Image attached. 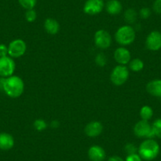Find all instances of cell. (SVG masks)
<instances>
[{
  "mask_svg": "<svg viewBox=\"0 0 161 161\" xmlns=\"http://www.w3.org/2000/svg\"><path fill=\"white\" fill-rule=\"evenodd\" d=\"M129 69L126 66L118 65L113 69L111 74V80L114 86H120L126 82L129 77Z\"/></svg>",
  "mask_w": 161,
  "mask_h": 161,
  "instance_id": "4",
  "label": "cell"
},
{
  "mask_svg": "<svg viewBox=\"0 0 161 161\" xmlns=\"http://www.w3.org/2000/svg\"><path fill=\"white\" fill-rule=\"evenodd\" d=\"M134 133L136 137L140 138L153 139L155 137L152 125L149 124L148 121L142 119L135 124L134 127Z\"/></svg>",
  "mask_w": 161,
  "mask_h": 161,
  "instance_id": "5",
  "label": "cell"
},
{
  "mask_svg": "<svg viewBox=\"0 0 161 161\" xmlns=\"http://www.w3.org/2000/svg\"><path fill=\"white\" fill-rule=\"evenodd\" d=\"M125 161H142V158L138 153H135V154L127 155Z\"/></svg>",
  "mask_w": 161,
  "mask_h": 161,
  "instance_id": "28",
  "label": "cell"
},
{
  "mask_svg": "<svg viewBox=\"0 0 161 161\" xmlns=\"http://www.w3.org/2000/svg\"><path fill=\"white\" fill-rule=\"evenodd\" d=\"M125 152L127 153V155H131V154H135V153H137V151H138V148H137L134 144L133 143H128L125 145Z\"/></svg>",
  "mask_w": 161,
  "mask_h": 161,
  "instance_id": "26",
  "label": "cell"
},
{
  "mask_svg": "<svg viewBox=\"0 0 161 161\" xmlns=\"http://www.w3.org/2000/svg\"><path fill=\"white\" fill-rule=\"evenodd\" d=\"M37 18L36 12L35 11L34 9L32 10H27L25 12V19L28 22H33L36 21Z\"/></svg>",
  "mask_w": 161,
  "mask_h": 161,
  "instance_id": "25",
  "label": "cell"
},
{
  "mask_svg": "<svg viewBox=\"0 0 161 161\" xmlns=\"http://www.w3.org/2000/svg\"><path fill=\"white\" fill-rule=\"evenodd\" d=\"M153 8L155 13L161 14V0H155Z\"/></svg>",
  "mask_w": 161,
  "mask_h": 161,
  "instance_id": "29",
  "label": "cell"
},
{
  "mask_svg": "<svg viewBox=\"0 0 161 161\" xmlns=\"http://www.w3.org/2000/svg\"><path fill=\"white\" fill-rule=\"evenodd\" d=\"M151 10L148 7H143V8L141 9L140 12H139V15L142 19H148L151 16Z\"/></svg>",
  "mask_w": 161,
  "mask_h": 161,
  "instance_id": "27",
  "label": "cell"
},
{
  "mask_svg": "<svg viewBox=\"0 0 161 161\" xmlns=\"http://www.w3.org/2000/svg\"><path fill=\"white\" fill-rule=\"evenodd\" d=\"M60 126V123L58 120H53L50 123V126L53 129H57V128L59 127Z\"/></svg>",
  "mask_w": 161,
  "mask_h": 161,
  "instance_id": "31",
  "label": "cell"
},
{
  "mask_svg": "<svg viewBox=\"0 0 161 161\" xmlns=\"http://www.w3.org/2000/svg\"><path fill=\"white\" fill-rule=\"evenodd\" d=\"M146 90L150 95L161 97V79H155L147 84Z\"/></svg>",
  "mask_w": 161,
  "mask_h": 161,
  "instance_id": "15",
  "label": "cell"
},
{
  "mask_svg": "<svg viewBox=\"0 0 161 161\" xmlns=\"http://www.w3.org/2000/svg\"><path fill=\"white\" fill-rule=\"evenodd\" d=\"M123 10V6L119 0H109L107 3L106 10L109 14L117 15L121 13Z\"/></svg>",
  "mask_w": 161,
  "mask_h": 161,
  "instance_id": "17",
  "label": "cell"
},
{
  "mask_svg": "<svg viewBox=\"0 0 161 161\" xmlns=\"http://www.w3.org/2000/svg\"><path fill=\"white\" fill-rule=\"evenodd\" d=\"M103 125L98 121H92L88 123L85 127V134L89 137H97L103 132Z\"/></svg>",
  "mask_w": 161,
  "mask_h": 161,
  "instance_id": "11",
  "label": "cell"
},
{
  "mask_svg": "<svg viewBox=\"0 0 161 161\" xmlns=\"http://www.w3.org/2000/svg\"><path fill=\"white\" fill-rule=\"evenodd\" d=\"M2 90L10 98H18L25 90V83L22 79L16 75L5 77Z\"/></svg>",
  "mask_w": 161,
  "mask_h": 161,
  "instance_id": "1",
  "label": "cell"
},
{
  "mask_svg": "<svg viewBox=\"0 0 161 161\" xmlns=\"http://www.w3.org/2000/svg\"><path fill=\"white\" fill-rule=\"evenodd\" d=\"M112 39L108 32L104 29H100L97 31L94 35V43L95 45L101 50H106L111 46Z\"/></svg>",
  "mask_w": 161,
  "mask_h": 161,
  "instance_id": "7",
  "label": "cell"
},
{
  "mask_svg": "<svg viewBox=\"0 0 161 161\" xmlns=\"http://www.w3.org/2000/svg\"><path fill=\"white\" fill-rule=\"evenodd\" d=\"M145 45L149 51L157 52L161 48V32L159 31H153L147 36Z\"/></svg>",
  "mask_w": 161,
  "mask_h": 161,
  "instance_id": "9",
  "label": "cell"
},
{
  "mask_svg": "<svg viewBox=\"0 0 161 161\" xmlns=\"http://www.w3.org/2000/svg\"><path fill=\"white\" fill-rule=\"evenodd\" d=\"M108 161H125V160L123 159V158L120 157V156H111V157L108 159Z\"/></svg>",
  "mask_w": 161,
  "mask_h": 161,
  "instance_id": "32",
  "label": "cell"
},
{
  "mask_svg": "<svg viewBox=\"0 0 161 161\" xmlns=\"http://www.w3.org/2000/svg\"><path fill=\"white\" fill-rule=\"evenodd\" d=\"M27 50L25 42L21 39L12 40L8 46V55L11 58H20L23 56Z\"/></svg>",
  "mask_w": 161,
  "mask_h": 161,
  "instance_id": "6",
  "label": "cell"
},
{
  "mask_svg": "<svg viewBox=\"0 0 161 161\" xmlns=\"http://www.w3.org/2000/svg\"><path fill=\"white\" fill-rule=\"evenodd\" d=\"M18 3L23 8L27 10L34 9L36 5L37 0H18Z\"/></svg>",
  "mask_w": 161,
  "mask_h": 161,
  "instance_id": "22",
  "label": "cell"
},
{
  "mask_svg": "<svg viewBox=\"0 0 161 161\" xmlns=\"http://www.w3.org/2000/svg\"><path fill=\"white\" fill-rule=\"evenodd\" d=\"M138 154L142 159L150 161L156 159L159 153V145L153 139H146L138 147Z\"/></svg>",
  "mask_w": 161,
  "mask_h": 161,
  "instance_id": "2",
  "label": "cell"
},
{
  "mask_svg": "<svg viewBox=\"0 0 161 161\" xmlns=\"http://www.w3.org/2000/svg\"><path fill=\"white\" fill-rule=\"evenodd\" d=\"M8 56V47L3 44H0V57Z\"/></svg>",
  "mask_w": 161,
  "mask_h": 161,
  "instance_id": "30",
  "label": "cell"
},
{
  "mask_svg": "<svg viewBox=\"0 0 161 161\" xmlns=\"http://www.w3.org/2000/svg\"><path fill=\"white\" fill-rule=\"evenodd\" d=\"M44 29L46 32L50 35H55L59 32L60 25L59 23L54 18H47L44 21Z\"/></svg>",
  "mask_w": 161,
  "mask_h": 161,
  "instance_id": "16",
  "label": "cell"
},
{
  "mask_svg": "<svg viewBox=\"0 0 161 161\" xmlns=\"http://www.w3.org/2000/svg\"><path fill=\"white\" fill-rule=\"evenodd\" d=\"M152 128L154 132L155 137H157L161 139V118L155 121L152 125Z\"/></svg>",
  "mask_w": 161,
  "mask_h": 161,
  "instance_id": "24",
  "label": "cell"
},
{
  "mask_svg": "<svg viewBox=\"0 0 161 161\" xmlns=\"http://www.w3.org/2000/svg\"><path fill=\"white\" fill-rule=\"evenodd\" d=\"M153 115V110L151 107L145 105L140 110V116L142 120L148 121L152 119Z\"/></svg>",
  "mask_w": 161,
  "mask_h": 161,
  "instance_id": "19",
  "label": "cell"
},
{
  "mask_svg": "<svg viewBox=\"0 0 161 161\" xmlns=\"http://www.w3.org/2000/svg\"><path fill=\"white\" fill-rule=\"evenodd\" d=\"M129 68L134 72H139L144 68V62L140 58H134L129 63Z\"/></svg>",
  "mask_w": 161,
  "mask_h": 161,
  "instance_id": "20",
  "label": "cell"
},
{
  "mask_svg": "<svg viewBox=\"0 0 161 161\" xmlns=\"http://www.w3.org/2000/svg\"><path fill=\"white\" fill-rule=\"evenodd\" d=\"M14 145L13 136L7 133H0V149L8 151Z\"/></svg>",
  "mask_w": 161,
  "mask_h": 161,
  "instance_id": "14",
  "label": "cell"
},
{
  "mask_svg": "<svg viewBox=\"0 0 161 161\" xmlns=\"http://www.w3.org/2000/svg\"><path fill=\"white\" fill-rule=\"evenodd\" d=\"M88 156L91 161H103L106 158V152L100 145H92L88 151Z\"/></svg>",
  "mask_w": 161,
  "mask_h": 161,
  "instance_id": "13",
  "label": "cell"
},
{
  "mask_svg": "<svg viewBox=\"0 0 161 161\" xmlns=\"http://www.w3.org/2000/svg\"><path fill=\"white\" fill-rule=\"evenodd\" d=\"M137 14L134 9L130 8L125 11L124 13V20L128 24H134L137 21Z\"/></svg>",
  "mask_w": 161,
  "mask_h": 161,
  "instance_id": "18",
  "label": "cell"
},
{
  "mask_svg": "<svg viewBox=\"0 0 161 161\" xmlns=\"http://www.w3.org/2000/svg\"><path fill=\"white\" fill-rule=\"evenodd\" d=\"M14 60L13 58L8 56L0 57V77H8L14 74L15 71Z\"/></svg>",
  "mask_w": 161,
  "mask_h": 161,
  "instance_id": "8",
  "label": "cell"
},
{
  "mask_svg": "<svg viewBox=\"0 0 161 161\" xmlns=\"http://www.w3.org/2000/svg\"><path fill=\"white\" fill-rule=\"evenodd\" d=\"M104 7L103 0H87L84 5V12L86 14L96 15L100 14Z\"/></svg>",
  "mask_w": 161,
  "mask_h": 161,
  "instance_id": "10",
  "label": "cell"
},
{
  "mask_svg": "<svg viewBox=\"0 0 161 161\" xmlns=\"http://www.w3.org/2000/svg\"><path fill=\"white\" fill-rule=\"evenodd\" d=\"M107 62H108V58H107L106 55L103 53L100 52L97 55L95 58V63L100 67H103V66H106Z\"/></svg>",
  "mask_w": 161,
  "mask_h": 161,
  "instance_id": "23",
  "label": "cell"
},
{
  "mask_svg": "<svg viewBox=\"0 0 161 161\" xmlns=\"http://www.w3.org/2000/svg\"><path fill=\"white\" fill-rule=\"evenodd\" d=\"M114 60L119 63V65L128 64L131 60V54L128 49L123 47H119L114 51Z\"/></svg>",
  "mask_w": 161,
  "mask_h": 161,
  "instance_id": "12",
  "label": "cell"
},
{
  "mask_svg": "<svg viewBox=\"0 0 161 161\" xmlns=\"http://www.w3.org/2000/svg\"><path fill=\"white\" fill-rule=\"evenodd\" d=\"M136 37V32L131 25H123L115 32L114 38L116 42L122 46H127L132 44Z\"/></svg>",
  "mask_w": 161,
  "mask_h": 161,
  "instance_id": "3",
  "label": "cell"
},
{
  "mask_svg": "<svg viewBox=\"0 0 161 161\" xmlns=\"http://www.w3.org/2000/svg\"><path fill=\"white\" fill-rule=\"evenodd\" d=\"M33 127L36 130L39 131V132H41V131H44L47 129V123H46L44 119H38L34 121Z\"/></svg>",
  "mask_w": 161,
  "mask_h": 161,
  "instance_id": "21",
  "label": "cell"
}]
</instances>
